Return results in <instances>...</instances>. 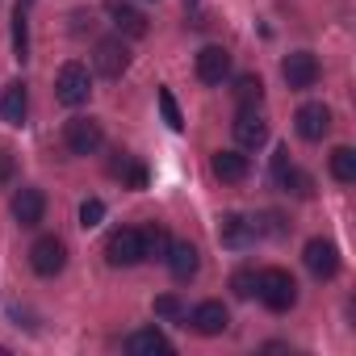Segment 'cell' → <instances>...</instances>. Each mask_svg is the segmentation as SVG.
Returning <instances> with one entry per match:
<instances>
[{"label":"cell","mask_w":356,"mask_h":356,"mask_svg":"<svg viewBox=\"0 0 356 356\" xmlns=\"http://www.w3.org/2000/svg\"><path fill=\"white\" fill-rule=\"evenodd\" d=\"M256 298H260L273 314H285V310H293V302H298V281H293L285 268H264V273H256Z\"/></svg>","instance_id":"cell-1"},{"label":"cell","mask_w":356,"mask_h":356,"mask_svg":"<svg viewBox=\"0 0 356 356\" xmlns=\"http://www.w3.org/2000/svg\"><path fill=\"white\" fill-rule=\"evenodd\" d=\"M88 92H92V76H88V67L84 63H63L59 67V76H55V97L63 101V105H84L88 101Z\"/></svg>","instance_id":"cell-2"},{"label":"cell","mask_w":356,"mask_h":356,"mask_svg":"<svg viewBox=\"0 0 356 356\" xmlns=\"http://www.w3.org/2000/svg\"><path fill=\"white\" fill-rule=\"evenodd\" d=\"M101 143H105V130H101L97 118H72V122L63 126V147H67L72 155H97Z\"/></svg>","instance_id":"cell-3"},{"label":"cell","mask_w":356,"mask_h":356,"mask_svg":"<svg viewBox=\"0 0 356 356\" xmlns=\"http://www.w3.org/2000/svg\"><path fill=\"white\" fill-rule=\"evenodd\" d=\"M105 260L113 268H130L143 260V231L138 227H118L109 239H105Z\"/></svg>","instance_id":"cell-4"},{"label":"cell","mask_w":356,"mask_h":356,"mask_svg":"<svg viewBox=\"0 0 356 356\" xmlns=\"http://www.w3.org/2000/svg\"><path fill=\"white\" fill-rule=\"evenodd\" d=\"M30 268L38 277H59L67 268V243L55 239V235H42L34 248H30Z\"/></svg>","instance_id":"cell-5"},{"label":"cell","mask_w":356,"mask_h":356,"mask_svg":"<svg viewBox=\"0 0 356 356\" xmlns=\"http://www.w3.org/2000/svg\"><path fill=\"white\" fill-rule=\"evenodd\" d=\"M318 76H323V67H318V59H314L310 51H293V55H285V63H281V80H285L293 92L314 88Z\"/></svg>","instance_id":"cell-6"},{"label":"cell","mask_w":356,"mask_h":356,"mask_svg":"<svg viewBox=\"0 0 356 356\" xmlns=\"http://www.w3.org/2000/svg\"><path fill=\"white\" fill-rule=\"evenodd\" d=\"M235 143L243 147V151H260L264 143H268V122H264V113L252 105V109H239V118H235Z\"/></svg>","instance_id":"cell-7"},{"label":"cell","mask_w":356,"mask_h":356,"mask_svg":"<svg viewBox=\"0 0 356 356\" xmlns=\"http://www.w3.org/2000/svg\"><path fill=\"white\" fill-rule=\"evenodd\" d=\"M302 260H306V268H310L318 281H331V277L339 273V248H335L331 239H310L306 252H302Z\"/></svg>","instance_id":"cell-8"},{"label":"cell","mask_w":356,"mask_h":356,"mask_svg":"<svg viewBox=\"0 0 356 356\" xmlns=\"http://www.w3.org/2000/svg\"><path fill=\"white\" fill-rule=\"evenodd\" d=\"M13 218H17V227H38L42 218H47V193L42 189H34V185H26V189H17L13 193Z\"/></svg>","instance_id":"cell-9"},{"label":"cell","mask_w":356,"mask_h":356,"mask_svg":"<svg viewBox=\"0 0 356 356\" xmlns=\"http://www.w3.org/2000/svg\"><path fill=\"white\" fill-rule=\"evenodd\" d=\"M163 264H168L172 281H181V285H185V281H193V277H197V268H202V252H197L193 243H185V239H181V243H172V248H168Z\"/></svg>","instance_id":"cell-10"},{"label":"cell","mask_w":356,"mask_h":356,"mask_svg":"<svg viewBox=\"0 0 356 356\" xmlns=\"http://www.w3.org/2000/svg\"><path fill=\"white\" fill-rule=\"evenodd\" d=\"M126 67H130L126 42H122V38H101V42H97V72H101L105 80H118Z\"/></svg>","instance_id":"cell-11"},{"label":"cell","mask_w":356,"mask_h":356,"mask_svg":"<svg viewBox=\"0 0 356 356\" xmlns=\"http://www.w3.org/2000/svg\"><path fill=\"white\" fill-rule=\"evenodd\" d=\"M293 126H298V134H302L306 143H318V138L331 130V109L318 105V101H310V105H302V109L293 113Z\"/></svg>","instance_id":"cell-12"},{"label":"cell","mask_w":356,"mask_h":356,"mask_svg":"<svg viewBox=\"0 0 356 356\" xmlns=\"http://www.w3.org/2000/svg\"><path fill=\"white\" fill-rule=\"evenodd\" d=\"M231 76V51L227 47H206L197 51V80L202 84H222Z\"/></svg>","instance_id":"cell-13"},{"label":"cell","mask_w":356,"mask_h":356,"mask_svg":"<svg viewBox=\"0 0 356 356\" xmlns=\"http://www.w3.org/2000/svg\"><path fill=\"white\" fill-rule=\"evenodd\" d=\"M210 168H214V176H218L222 185H239V181H248V172H252V163H248L243 151H214Z\"/></svg>","instance_id":"cell-14"},{"label":"cell","mask_w":356,"mask_h":356,"mask_svg":"<svg viewBox=\"0 0 356 356\" xmlns=\"http://www.w3.org/2000/svg\"><path fill=\"white\" fill-rule=\"evenodd\" d=\"M189 323H193L197 335H222V331L231 327V314H227L222 302H202V306H193Z\"/></svg>","instance_id":"cell-15"},{"label":"cell","mask_w":356,"mask_h":356,"mask_svg":"<svg viewBox=\"0 0 356 356\" xmlns=\"http://www.w3.org/2000/svg\"><path fill=\"white\" fill-rule=\"evenodd\" d=\"M252 239H256V227H252L243 214H222V218H218V243H222V248H235V252H239V248H248Z\"/></svg>","instance_id":"cell-16"},{"label":"cell","mask_w":356,"mask_h":356,"mask_svg":"<svg viewBox=\"0 0 356 356\" xmlns=\"http://www.w3.org/2000/svg\"><path fill=\"white\" fill-rule=\"evenodd\" d=\"M26 113H30V92H26L22 80H13V84L5 88V97H0V118H5L9 126H22Z\"/></svg>","instance_id":"cell-17"},{"label":"cell","mask_w":356,"mask_h":356,"mask_svg":"<svg viewBox=\"0 0 356 356\" xmlns=\"http://www.w3.org/2000/svg\"><path fill=\"white\" fill-rule=\"evenodd\" d=\"M126 352L130 356H155V352H172V343H168V335L159 327H143V331H134L126 339Z\"/></svg>","instance_id":"cell-18"},{"label":"cell","mask_w":356,"mask_h":356,"mask_svg":"<svg viewBox=\"0 0 356 356\" xmlns=\"http://www.w3.org/2000/svg\"><path fill=\"white\" fill-rule=\"evenodd\" d=\"M109 17H113L118 34H126V38H143V34H147V17H143L138 9L122 5V0H113V5H109Z\"/></svg>","instance_id":"cell-19"},{"label":"cell","mask_w":356,"mask_h":356,"mask_svg":"<svg viewBox=\"0 0 356 356\" xmlns=\"http://www.w3.org/2000/svg\"><path fill=\"white\" fill-rule=\"evenodd\" d=\"M277 185H281L285 193H293V197H314V181H310V172H302V168H293V163L277 176Z\"/></svg>","instance_id":"cell-20"},{"label":"cell","mask_w":356,"mask_h":356,"mask_svg":"<svg viewBox=\"0 0 356 356\" xmlns=\"http://www.w3.org/2000/svg\"><path fill=\"white\" fill-rule=\"evenodd\" d=\"M231 92H235V105H239V109H252V105H260V97H264V80H260V76H239Z\"/></svg>","instance_id":"cell-21"},{"label":"cell","mask_w":356,"mask_h":356,"mask_svg":"<svg viewBox=\"0 0 356 356\" xmlns=\"http://www.w3.org/2000/svg\"><path fill=\"white\" fill-rule=\"evenodd\" d=\"M168 248H172L168 231H163L159 222H151V227L143 231V260H163V256H168Z\"/></svg>","instance_id":"cell-22"},{"label":"cell","mask_w":356,"mask_h":356,"mask_svg":"<svg viewBox=\"0 0 356 356\" xmlns=\"http://www.w3.org/2000/svg\"><path fill=\"white\" fill-rule=\"evenodd\" d=\"M331 176L339 185H352L356 181V151L352 147H335L331 151Z\"/></svg>","instance_id":"cell-23"},{"label":"cell","mask_w":356,"mask_h":356,"mask_svg":"<svg viewBox=\"0 0 356 356\" xmlns=\"http://www.w3.org/2000/svg\"><path fill=\"white\" fill-rule=\"evenodd\" d=\"M113 172L122 176L130 189H147V168H143V163H134V159H118V163H113Z\"/></svg>","instance_id":"cell-24"},{"label":"cell","mask_w":356,"mask_h":356,"mask_svg":"<svg viewBox=\"0 0 356 356\" xmlns=\"http://www.w3.org/2000/svg\"><path fill=\"white\" fill-rule=\"evenodd\" d=\"M26 13L30 9H13V51H17V59H26L30 55V34H26Z\"/></svg>","instance_id":"cell-25"},{"label":"cell","mask_w":356,"mask_h":356,"mask_svg":"<svg viewBox=\"0 0 356 356\" xmlns=\"http://www.w3.org/2000/svg\"><path fill=\"white\" fill-rule=\"evenodd\" d=\"M159 113H163V122H168L172 130H185V118H181V109H176V97H172L168 88H159Z\"/></svg>","instance_id":"cell-26"},{"label":"cell","mask_w":356,"mask_h":356,"mask_svg":"<svg viewBox=\"0 0 356 356\" xmlns=\"http://www.w3.org/2000/svg\"><path fill=\"white\" fill-rule=\"evenodd\" d=\"M101 218H105V202L88 197V202L80 206V227H84V231H92V227H101Z\"/></svg>","instance_id":"cell-27"},{"label":"cell","mask_w":356,"mask_h":356,"mask_svg":"<svg viewBox=\"0 0 356 356\" xmlns=\"http://www.w3.org/2000/svg\"><path fill=\"white\" fill-rule=\"evenodd\" d=\"M155 314L159 318H185V306L176 293H163V298H155Z\"/></svg>","instance_id":"cell-28"},{"label":"cell","mask_w":356,"mask_h":356,"mask_svg":"<svg viewBox=\"0 0 356 356\" xmlns=\"http://www.w3.org/2000/svg\"><path fill=\"white\" fill-rule=\"evenodd\" d=\"M231 289H235V298H252V293H256V273H252V268H239V273L231 277Z\"/></svg>","instance_id":"cell-29"},{"label":"cell","mask_w":356,"mask_h":356,"mask_svg":"<svg viewBox=\"0 0 356 356\" xmlns=\"http://www.w3.org/2000/svg\"><path fill=\"white\" fill-rule=\"evenodd\" d=\"M9 181H13V155L0 151V185H9Z\"/></svg>","instance_id":"cell-30"},{"label":"cell","mask_w":356,"mask_h":356,"mask_svg":"<svg viewBox=\"0 0 356 356\" xmlns=\"http://www.w3.org/2000/svg\"><path fill=\"white\" fill-rule=\"evenodd\" d=\"M17 5H22V9H30V5H34V0H17Z\"/></svg>","instance_id":"cell-31"},{"label":"cell","mask_w":356,"mask_h":356,"mask_svg":"<svg viewBox=\"0 0 356 356\" xmlns=\"http://www.w3.org/2000/svg\"><path fill=\"white\" fill-rule=\"evenodd\" d=\"M185 5H197V0H185Z\"/></svg>","instance_id":"cell-32"}]
</instances>
